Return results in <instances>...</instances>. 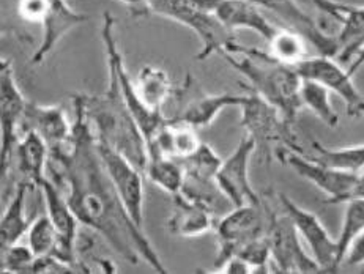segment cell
I'll use <instances>...</instances> for the list:
<instances>
[{"instance_id": "obj_27", "label": "cell", "mask_w": 364, "mask_h": 274, "mask_svg": "<svg viewBox=\"0 0 364 274\" xmlns=\"http://www.w3.org/2000/svg\"><path fill=\"white\" fill-rule=\"evenodd\" d=\"M330 90L314 81L303 79L301 82V103L326 126L336 128L339 125V114L334 111L330 101Z\"/></svg>"}, {"instance_id": "obj_15", "label": "cell", "mask_w": 364, "mask_h": 274, "mask_svg": "<svg viewBox=\"0 0 364 274\" xmlns=\"http://www.w3.org/2000/svg\"><path fill=\"white\" fill-rule=\"evenodd\" d=\"M98 148L107 174L111 177L129 218L134 221V224L144 227V172L137 169L128 158L120 155L119 151L112 150L111 147L105 146V143L98 142Z\"/></svg>"}, {"instance_id": "obj_9", "label": "cell", "mask_w": 364, "mask_h": 274, "mask_svg": "<svg viewBox=\"0 0 364 274\" xmlns=\"http://www.w3.org/2000/svg\"><path fill=\"white\" fill-rule=\"evenodd\" d=\"M215 232L218 236V254L213 271L234 257L245 243L264 236L267 232V212L264 200L260 204L234 207L216 219Z\"/></svg>"}, {"instance_id": "obj_21", "label": "cell", "mask_w": 364, "mask_h": 274, "mask_svg": "<svg viewBox=\"0 0 364 274\" xmlns=\"http://www.w3.org/2000/svg\"><path fill=\"white\" fill-rule=\"evenodd\" d=\"M243 101L245 95H234V93H218V95L198 93L191 99L185 101L180 111L171 117V120L196 129H205L213 125L218 115L224 109L240 107Z\"/></svg>"}, {"instance_id": "obj_26", "label": "cell", "mask_w": 364, "mask_h": 274, "mask_svg": "<svg viewBox=\"0 0 364 274\" xmlns=\"http://www.w3.org/2000/svg\"><path fill=\"white\" fill-rule=\"evenodd\" d=\"M314 161H318L331 168L348 172H361L364 170V143L353 147H341V148H330L322 146L320 142H312V151L308 153Z\"/></svg>"}, {"instance_id": "obj_5", "label": "cell", "mask_w": 364, "mask_h": 274, "mask_svg": "<svg viewBox=\"0 0 364 274\" xmlns=\"http://www.w3.org/2000/svg\"><path fill=\"white\" fill-rule=\"evenodd\" d=\"M151 13L176 21L198 35L200 50L198 60L223 54L237 43V32L225 27L215 14V0H147Z\"/></svg>"}, {"instance_id": "obj_24", "label": "cell", "mask_w": 364, "mask_h": 274, "mask_svg": "<svg viewBox=\"0 0 364 274\" xmlns=\"http://www.w3.org/2000/svg\"><path fill=\"white\" fill-rule=\"evenodd\" d=\"M134 85L141 99L155 112L163 114L166 101L176 95V89H173L169 75L164 70L151 67V65H145L141 68Z\"/></svg>"}, {"instance_id": "obj_19", "label": "cell", "mask_w": 364, "mask_h": 274, "mask_svg": "<svg viewBox=\"0 0 364 274\" xmlns=\"http://www.w3.org/2000/svg\"><path fill=\"white\" fill-rule=\"evenodd\" d=\"M49 156L48 143L35 131L21 134L13 156L19 175L18 182H24L31 186V190H41L43 183L49 178Z\"/></svg>"}, {"instance_id": "obj_17", "label": "cell", "mask_w": 364, "mask_h": 274, "mask_svg": "<svg viewBox=\"0 0 364 274\" xmlns=\"http://www.w3.org/2000/svg\"><path fill=\"white\" fill-rule=\"evenodd\" d=\"M316 9L325 18L336 21L339 24V32L336 33V60L350 63L364 46V6L344 5L334 0H318Z\"/></svg>"}, {"instance_id": "obj_34", "label": "cell", "mask_w": 364, "mask_h": 274, "mask_svg": "<svg viewBox=\"0 0 364 274\" xmlns=\"http://www.w3.org/2000/svg\"><path fill=\"white\" fill-rule=\"evenodd\" d=\"M344 263L350 266L364 265V232L360 236H356L350 246H348L342 265Z\"/></svg>"}, {"instance_id": "obj_39", "label": "cell", "mask_w": 364, "mask_h": 274, "mask_svg": "<svg viewBox=\"0 0 364 274\" xmlns=\"http://www.w3.org/2000/svg\"><path fill=\"white\" fill-rule=\"evenodd\" d=\"M316 2H318V0H314V5H316Z\"/></svg>"}, {"instance_id": "obj_7", "label": "cell", "mask_w": 364, "mask_h": 274, "mask_svg": "<svg viewBox=\"0 0 364 274\" xmlns=\"http://www.w3.org/2000/svg\"><path fill=\"white\" fill-rule=\"evenodd\" d=\"M28 101L24 98L14 77L11 60L2 57L0 62V175H2V191L11 185L13 156L16 148L23 119Z\"/></svg>"}, {"instance_id": "obj_12", "label": "cell", "mask_w": 364, "mask_h": 274, "mask_svg": "<svg viewBox=\"0 0 364 274\" xmlns=\"http://www.w3.org/2000/svg\"><path fill=\"white\" fill-rule=\"evenodd\" d=\"M247 2L256 4L262 10H268L279 16L289 28H294L295 32L303 35L304 40L311 41L320 55L336 59V35L326 32L322 21L304 10L306 5L316 9L314 0H247Z\"/></svg>"}, {"instance_id": "obj_16", "label": "cell", "mask_w": 364, "mask_h": 274, "mask_svg": "<svg viewBox=\"0 0 364 274\" xmlns=\"http://www.w3.org/2000/svg\"><path fill=\"white\" fill-rule=\"evenodd\" d=\"M41 194L45 199L46 210L50 222H53L57 235H59V246H57L54 256L60 262L68 265L73 271H77V227L81 222L76 218L75 212L71 210L70 204L65 199V194L53 180L48 178L41 186Z\"/></svg>"}, {"instance_id": "obj_23", "label": "cell", "mask_w": 364, "mask_h": 274, "mask_svg": "<svg viewBox=\"0 0 364 274\" xmlns=\"http://www.w3.org/2000/svg\"><path fill=\"white\" fill-rule=\"evenodd\" d=\"M31 186L24 182H18L14 186L11 197L6 204L2 219H0V249L10 248L23 238L32 222L26 216V197Z\"/></svg>"}, {"instance_id": "obj_32", "label": "cell", "mask_w": 364, "mask_h": 274, "mask_svg": "<svg viewBox=\"0 0 364 274\" xmlns=\"http://www.w3.org/2000/svg\"><path fill=\"white\" fill-rule=\"evenodd\" d=\"M171 120V119H169ZM171 129V156L173 160H185L191 156L196 150L202 146V141L198 136V129L183 124L172 121Z\"/></svg>"}, {"instance_id": "obj_33", "label": "cell", "mask_w": 364, "mask_h": 274, "mask_svg": "<svg viewBox=\"0 0 364 274\" xmlns=\"http://www.w3.org/2000/svg\"><path fill=\"white\" fill-rule=\"evenodd\" d=\"M36 256L31 246L13 244L0 249V271L2 273H32Z\"/></svg>"}, {"instance_id": "obj_36", "label": "cell", "mask_w": 364, "mask_h": 274, "mask_svg": "<svg viewBox=\"0 0 364 274\" xmlns=\"http://www.w3.org/2000/svg\"><path fill=\"white\" fill-rule=\"evenodd\" d=\"M119 2L125 5L136 18H145L149 16V14H151L147 5V0H119Z\"/></svg>"}, {"instance_id": "obj_25", "label": "cell", "mask_w": 364, "mask_h": 274, "mask_svg": "<svg viewBox=\"0 0 364 274\" xmlns=\"http://www.w3.org/2000/svg\"><path fill=\"white\" fill-rule=\"evenodd\" d=\"M144 175L147 177L153 185H156L159 190L171 194V196H177V194H180L185 183L183 163L180 160H173V158H149Z\"/></svg>"}, {"instance_id": "obj_11", "label": "cell", "mask_w": 364, "mask_h": 274, "mask_svg": "<svg viewBox=\"0 0 364 274\" xmlns=\"http://www.w3.org/2000/svg\"><path fill=\"white\" fill-rule=\"evenodd\" d=\"M281 207L290 216L295 224L298 235L308 244L311 256L317 262L322 273H336L341 268L338 240L330 235L328 230L322 224L314 213L304 210L295 202L282 192H278Z\"/></svg>"}, {"instance_id": "obj_1", "label": "cell", "mask_w": 364, "mask_h": 274, "mask_svg": "<svg viewBox=\"0 0 364 274\" xmlns=\"http://www.w3.org/2000/svg\"><path fill=\"white\" fill-rule=\"evenodd\" d=\"M71 99L73 136L65 146L49 150V178L60 187L79 222L103 238L115 254L133 265L142 261L156 273H166L144 227L134 224L119 197L81 104Z\"/></svg>"}, {"instance_id": "obj_38", "label": "cell", "mask_w": 364, "mask_h": 274, "mask_svg": "<svg viewBox=\"0 0 364 274\" xmlns=\"http://www.w3.org/2000/svg\"><path fill=\"white\" fill-rule=\"evenodd\" d=\"M363 67H364V46L361 48L360 53L353 57V60L348 63V68L347 70H348V73L353 76L356 71H358Z\"/></svg>"}, {"instance_id": "obj_28", "label": "cell", "mask_w": 364, "mask_h": 274, "mask_svg": "<svg viewBox=\"0 0 364 274\" xmlns=\"http://www.w3.org/2000/svg\"><path fill=\"white\" fill-rule=\"evenodd\" d=\"M268 46H270V53L273 57H276L279 62L287 63V65H295L301 62L306 55V43L304 37L294 28H282L276 32L274 37L268 41Z\"/></svg>"}, {"instance_id": "obj_13", "label": "cell", "mask_w": 364, "mask_h": 274, "mask_svg": "<svg viewBox=\"0 0 364 274\" xmlns=\"http://www.w3.org/2000/svg\"><path fill=\"white\" fill-rule=\"evenodd\" d=\"M281 164L289 165L295 174L326 194L325 204L336 205L350 200L358 172L341 170L314 161L308 155H304V151L303 153H287L282 158Z\"/></svg>"}, {"instance_id": "obj_2", "label": "cell", "mask_w": 364, "mask_h": 274, "mask_svg": "<svg viewBox=\"0 0 364 274\" xmlns=\"http://www.w3.org/2000/svg\"><path fill=\"white\" fill-rule=\"evenodd\" d=\"M107 57V85L100 95H85L77 93L73 95L97 136L98 142L119 151L120 155L133 163L142 172L149 163L147 142L139 125L131 114L123 97L120 77L115 67L114 57L106 53Z\"/></svg>"}, {"instance_id": "obj_22", "label": "cell", "mask_w": 364, "mask_h": 274, "mask_svg": "<svg viewBox=\"0 0 364 274\" xmlns=\"http://www.w3.org/2000/svg\"><path fill=\"white\" fill-rule=\"evenodd\" d=\"M172 212L166 227L173 236L198 238L215 230L216 216L198 202L186 199L183 194L172 196Z\"/></svg>"}, {"instance_id": "obj_37", "label": "cell", "mask_w": 364, "mask_h": 274, "mask_svg": "<svg viewBox=\"0 0 364 274\" xmlns=\"http://www.w3.org/2000/svg\"><path fill=\"white\" fill-rule=\"evenodd\" d=\"M352 199H364V170L358 172V177H356V183L352 191Z\"/></svg>"}, {"instance_id": "obj_30", "label": "cell", "mask_w": 364, "mask_h": 274, "mask_svg": "<svg viewBox=\"0 0 364 274\" xmlns=\"http://www.w3.org/2000/svg\"><path fill=\"white\" fill-rule=\"evenodd\" d=\"M27 236L28 246L36 257L54 256L57 246H59V235H57V230L48 214H41L33 219Z\"/></svg>"}, {"instance_id": "obj_6", "label": "cell", "mask_w": 364, "mask_h": 274, "mask_svg": "<svg viewBox=\"0 0 364 274\" xmlns=\"http://www.w3.org/2000/svg\"><path fill=\"white\" fill-rule=\"evenodd\" d=\"M276 192L262 197L267 212V240L270 244L273 271L276 273H318L317 262L304 251L290 216L276 200Z\"/></svg>"}, {"instance_id": "obj_20", "label": "cell", "mask_w": 364, "mask_h": 274, "mask_svg": "<svg viewBox=\"0 0 364 274\" xmlns=\"http://www.w3.org/2000/svg\"><path fill=\"white\" fill-rule=\"evenodd\" d=\"M215 14L232 32L247 28L265 38L267 43L279 31L278 26L267 19L260 6L247 0H215Z\"/></svg>"}, {"instance_id": "obj_8", "label": "cell", "mask_w": 364, "mask_h": 274, "mask_svg": "<svg viewBox=\"0 0 364 274\" xmlns=\"http://www.w3.org/2000/svg\"><path fill=\"white\" fill-rule=\"evenodd\" d=\"M18 11L23 19L40 23L43 27L41 43L31 59L32 65H40L65 35L89 21V16L73 10L67 0H19Z\"/></svg>"}, {"instance_id": "obj_29", "label": "cell", "mask_w": 364, "mask_h": 274, "mask_svg": "<svg viewBox=\"0 0 364 274\" xmlns=\"http://www.w3.org/2000/svg\"><path fill=\"white\" fill-rule=\"evenodd\" d=\"M364 232V199H352L346 202L344 219H342L341 234L338 240L339 263L342 265L346 252L356 236Z\"/></svg>"}, {"instance_id": "obj_14", "label": "cell", "mask_w": 364, "mask_h": 274, "mask_svg": "<svg viewBox=\"0 0 364 274\" xmlns=\"http://www.w3.org/2000/svg\"><path fill=\"white\" fill-rule=\"evenodd\" d=\"M254 151L256 142L245 134L216 172V183L232 207L256 205L262 202V197L254 191L250 177V163Z\"/></svg>"}, {"instance_id": "obj_18", "label": "cell", "mask_w": 364, "mask_h": 274, "mask_svg": "<svg viewBox=\"0 0 364 274\" xmlns=\"http://www.w3.org/2000/svg\"><path fill=\"white\" fill-rule=\"evenodd\" d=\"M35 131L48 143L49 150L62 147L73 136V121L60 106H43L28 101L21 134Z\"/></svg>"}, {"instance_id": "obj_4", "label": "cell", "mask_w": 364, "mask_h": 274, "mask_svg": "<svg viewBox=\"0 0 364 274\" xmlns=\"http://www.w3.org/2000/svg\"><path fill=\"white\" fill-rule=\"evenodd\" d=\"M246 90L245 101L240 106L242 111L240 125L243 126L246 136L256 142V150L260 151L262 160L265 163L278 161L281 164L282 158L287 153L306 151L298 141L295 124L256 93L250 89Z\"/></svg>"}, {"instance_id": "obj_35", "label": "cell", "mask_w": 364, "mask_h": 274, "mask_svg": "<svg viewBox=\"0 0 364 274\" xmlns=\"http://www.w3.org/2000/svg\"><path fill=\"white\" fill-rule=\"evenodd\" d=\"M218 273H228V274H247V273H252L251 266L247 265L242 257L234 256L230 257L228 262H225L221 268L216 270Z\"/></svg>"}, {"instance_id": "obj_31", "label": "cell", "mask_w": 364, "mask_h": 274, "mask_svg": "<svg viewBox=\"0 0 364 274\" xmlns=\"http://www.w3.org/2000/svg\"><path fill=\"white\" fill-rule=\"evenodd\" d=\"M185 172L189 175L216 178V172L220 169L223 160L216 151L202 142V146L194 151L191 156L181 160Z\"/></svg>"}, {"instance_id": "obj_10", "label": "cell", "mask_w": 364, "mask_h": 274, "mask_svg": "<svg viewBox=\"0 0 364 274\" xmlns=\"http://www.w3.org/2000/svg\"><path fill=\"white\" fill-rule=\"evenodd\" d=\"M295 70L301 79L314 81L338 95L350 119H360L364 115V97L356 89L353 76L348 73V70L342 68V63L334 57L320 54L316 57H304L301 62L295 65Z\"/></svg>"}, {"instance_id": "obj_3", "label": "cell", "mask_w": 364, "mask_h": 274, "mask_svg": "<svg viewBox=\"0 0 364 274\" xmlns=\"http://www.w3.org/2000/svg\"><path fill=\"white\" fill-rule=\"evenodd\" d=\"M221 57L237 73L245 76L247 84H240L295 124L298 114L303 109V79L296 73L295 67L279 62L270 53L257 48H246L238 41L224 50Z\"/></svg>"}]
</instances>
